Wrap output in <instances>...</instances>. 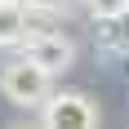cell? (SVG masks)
Listing matches in <instances>:
<instances>
[{
  "label": "cell",
  "mask_w": 129,
  "mask_h": 129,
  "mask_svg": "<svg viewBox=\"0 0 129 129\" xmlns=\"http://www.w3.org/2000/svg\"><path fill=\"white\" fill-rule=\"evenodd\" d=\"M49 71L45 67H36L31 58H13L5 71H0V93H5V103L22 107V111H40V107L49 103Z\"/></svg>",
  "instance_id": "cell-1"
},
{
  "label": "cell",
  "mask_w": 129,
  "mask_h": 129,
  "mask_svg": "<svg viewBox=\"0 0 129 129\" xmlns=\"http://www.w3.org/2000/svg\"><path fill=\"white\" fill-rule=\"evenodd\" d=\"M27 31H31V9H27V0H0V49L22 45Z\"/></svg>",
  "instance_id": "cell-4"
},
{
  "label": "cell",
  "mask_w": 129,
  "mask_h": 129,
  "mask_svg": "<svg viewBox=\"0 0 129 129\" xmlns=\"http://www.w3.org/2000/svg\"><path fill=\"white\" fill-rule=\"evenodd\" d=\"M89 5V18L93 22H116L129 13V0H85Z\"/></svg>",
  "instance_id": "cell-5"
},
{
  "label": "cell",
  "mask_w": 129,
  "mask_h": 129,
  "mask_svg": "<svg viewBox=\"0 0 129 129\" xmlns=\"http://www.w3.org/2000/svg\"><path fill=\"white\" fill-rule=\"evenodd\" d=\"M71 0H27V9L31 13H58V9H67Z\"/></svg>",
  "instance_id": "cell-6"
},
{
  "label": "cell",
  "mask_w": 129,
  "mask_h": 129,
  "mask_svg": "<svg viewBox=\"0 0 129 129\" xmlns=\"http://www.w3.org/2000/svg\"><path fill=\"white\" fill-rule=\"evenodd\" d=\"M40 125H49V129H93L98 125V103L89 93L58 89V93H49V103L40 107Z\"/></svg>",
  "instance_id": "cell-2"
},
{
  "label": "cell",
  "mask_w": 129,
  "mask_h": 129,
  "mask_svg": "<svg viewBox=\"0 0 129 129\" xmlns=\"http://www.w3.org/2000/svg\"><path fill=\"white\" fill-rule=\"evenodd\" d=\"M18 49H22V58H31L36 67H45L49 76H62L67 67L76 62V45L62 31H27V40Z\"/></svg>",
  "instance_id": "cell-3"
}]
</instances>
